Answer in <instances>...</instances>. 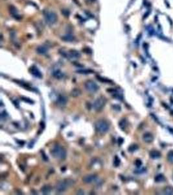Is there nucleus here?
Here are the masks:
<instances>
[{
    "mask_svg": "<svg viewBox=\"0 0 173 195\" xmlns=\"http://www.w3.org/2000/svg\"><path fill=\"white\" fill-rule=\"evenodd\" d=\"M51 154L54 158L59 160L65 159L67 155L66 150L64 149V148L60 145H55L51 150Z\"/></svg>",
    "mask_w": 173,
    "mask_h": 195,
    "instance_id": "obj_1",
    "label": "nucleus"
},
{
    "mask_svg": "<svg viewBox=\"0 0 173 195\" xmlns=\"http://www.w3.org/2000/svg\"><path fill=\"white\" fill-rule=\"evenodd\" d=\"M74 184V180H73L71 179H65L58 183L56 185V189L58 192H60V193L64 192Z\"/></svg>",
    "mask_w": 173,
    "mask_h": 195,
    "instance_id": "obj_2",
    "label": "nucleus"
},
{
    "mask_svg": "<svg viewBox=\"0 0 173 195\" xmlns=\"http://www.w3.org/2000/svg\"><path fill=\"white\" fill-rule=\"evenodd\" d=\"M96 131L101 134L106 133L109 130V124L106 121L104 120H98L95 124Z\"/></svg>",
    "mask_w": 173,
    "mask_h": 195,
    "instance_id": "obj_3",
    "label": "nucleus"
},
{
    "mask_svg": "<svg viewBox=\"0 0 173 195\" xmlns=\"http://www.w3.org/2000/svg\"><path fill=\"white\" fill-rule=\"evenodd\" d=\"M106 103V100L104 97L98 98L93 104V108L97 111H100L103 109Z\"/></svg>",
    "mask_w": 173,
    "mask_h": 195,
    "instance_id": "obj_4",
    "label": "nucleus"
},
{
    "mask_svg": "<svg viewBox=\"0 0 173 195\" xmlns=\"http://www.w3.org/2000/svg\"><path fill=\"white\" fill-rule=\"evenodd\" d=\"M44 17L46 22H47L49 24H54L57 20L56 15L53 11H44Z\"/></svg>",
    "mask_w": 173,
    "mask_h": 195,
    "instance_id": "obj_5",
    "label": "nucleus"
},
{
    "mask_svg": "<svg viewBox=\"0 0 173 195\" xmlns=\"http://www.w3.org/2000/svg\"><path fill=\"white\" fill-rule=\"evenodd\" d=\"M85 88L90 92H95L99 90V86L93 81L88 80L85 83Z\"/></svg>",
    "mask_w": 173,
    "mask_h": 195,
    "instance_id": "obj_6",
    "label": "nucleus"
},
{
    "mask_svg": "<svg viewBox=\"0 0 173 195\" xmlns=\"http://www.w3.org/2000/svg\"><path fill=\"white\" fill-rule=\"evenodd\" d=\"M98 176L95 174H90V175L85 176L82 178L83 182L85 183H92L95 182L97 180Z\"/></svg>",
    "mask_w": 173,
    "mask_h": 195,
    "instance_id": "obj_7",
    "label": "nucleus"
},
{
    "mask_svg": "<svg viewBox=\"0 0 173 195\" xmlns=\"http://www.w3.org/2000/svg\"><path fill=\"white\" fill-rule=\"evenodd\" d=\"M67 102V98L65 96L62 94H59L56 98V103L60 106H65Z\"/></svg>",
    "mask_w": 173,
    "mask_h": 195,
    "instance_id": "obj_8",
    "label": "nucleus"
},
{
    "mask_svg": "<svg viewBox=\"0 0 173 195\" xmlns=\"http://www.w3.org/2000/svg\"><path fill=\"white\" fill-rule=\"evenodd\" d=\"M30 72L31 73V74L33 75L34 77H36L37 78L41 79L42 77V74H41V72L39 70V69L36 66H33L31 67V68H30Z\"/></svg>",
    "mask_w": 173,
    "mask_h": 195,
    "instance_id": "obj_9",
    "label": "nucleus"
},
{
    "mask_svg": "<svg viewBox=\"0 0 173 195\" xmlns=\"http://www.w3.org/2000/svg\"><path fill=\"white\" fill-rule=\"evenodd\" d=\"M80 57V53L77 50H70L69 53H67L66 58H71L73 59H79Z\"/></svg>",
    "mask_w": 173,
    "mask_h": 195,
    "instance_id": "obj_10",
    "label": "nucleus"
},
{
    "mask_svg": "<svg viewBox=\"0 0 173 195\" xmlns=\"http://www.w3.org/2000/svg\"><path fill=\"white\" fill-rule=\"evenodd\" d=\"M143 140L146 143H150L153 141V135L150 133H146L143 135Z\"/></svg>",
    "mask_w": 173,
    "mask_h": 195,
    "instance_id": "obj_11",
    "label": "nucleus"
},
{
    "mask_svg": "<svg viewBox=\"0 0 173 195\" xmlns=\"http://www.w3.org/2000/svg\"><path fill=\"white\" fill-rule=\"evenodd\" d=\"M51 190H52V187L50 185H43L41 187V191L43 195H46L50 194Z\"/></svg>",
    "mask_w": 173,
    "mask_h": 195,
    "instance_id": "obj_12",
    "label": "nucleus"
},
{
    "mask_svg": "<svg viewBox=\"0 0 173 195\" xmlns=\"http://www.w3.org/2000/svg\"><path fill=\"white\" fill-rule=\"evenodd\" d=\"M53 75L56 79H60L63 78L64 76V74L62 71H60V70H56L55 71H54L53 72Z\"/></svg>",
    "mask_w": 173,
    "mask_h": 195,
    "instance_id": "obj_13",
    "label": "nucleus"
},
{
    "mask_svg": "<svg viewBox=\"0 0 173 195\" xmlns=\"http://www.w3.org/2000/svg\"><path fill=\"white\" fill-rule=\"evenodd\" d=\"M82 94L81 90L79 89H77V88H75L74 89H73L70 92V95L72 97H74V98H77V97H79V96H80Z\"/></svg>",
    "mask_w": 173,
    "mask_h": 195,
    "instance_id": "obj_14",
    "label": "nucleus"
},
{
    "mask_svg": "<svg viewBox=\"0 0 173 195\" xmlns=\"http://www.w3.org/2000/svg\"><path fill=\"white\" fill-rule=\"evenodd\" d=\"M47 51H48V49L45 46H39L36 49V52L40 55L45 54L46 53H47Z\"/></svg>",
    "mask_w": 173,
    "mask_h": 195,
    "instance_id": "obj_15",
    "label": "nucleus"
},
{
    "mask_svg": "<svg viewBox=\"0 0 173 195\" xmlns=\"http://www.w3.org/2000/svg\"><path fill=\"white\" fill-rule=\"evenodd\" d=\"M160 153L157 150H152L150 152V156L152 159H158L160 157Z\"/></svg>",
    "mask_w": 173,
    "mask_h": 195,
    "instance_id": "obj_16",
    "label": "nucleus"
},
{
    "mask_svg": "<svg viewBox=\"0 0 173 195\" xmlns=\"http://www.w3.org/2000/svg\"><path fill=\"white\" fill-rule=\"evenodd\" d=\"M119 128H121V130L123 131H124V130L126 129V126H127V121L126 119H122L119 123Z\"/></svg>",
    "mask_w": 173,
    "mask_h": 195,
    "instance_id": "obj_17",
    "label": "nucleus"
},
{
    "mask_svg": "<svg viewBox=\"0 0 173 195\" xmlns=\"http://www.w3.org/2000/svg\"><path fill=\"white\" fill-rule=\"evenodd\" d=\"M165 180V177L162 175V174H158V176H156L155 178V181L158 183L162 182L163 181Z\"/></svg>",
    "mask_w": 173,
    "mask_h": 195,
    "instance_id": "obj_18",
    "label": "nucleus"
},
{
    "mask_svg": "<svg viewBox=\"0 0 173 195\" xmlns=\"http://www.w3.org/2000/svg\"><path fill=\"white\" fill-rule=\"evenodd\" d=\"M167 158V160L169 161V162L173 164V150L169 151Z\"/></svg>",
    "mask_w": 173,
    "mask_h": 195,
    "instance_id": "obj_19",
    "label": "nucleus"
},
{
    "mask_svg": "<svg viewBox=\"0 0 173 195\" xmlns=\"http://www.w3.org/2000/svg\"><path fill=\"white\" fill-rule=\"evenodd\" d=\"M120 163H121V161H120V159L117 156H115V158H114V166L115 167H117L119 166V165H120Z\"/></svg>",
    "mask_w": 173,
    "mask_h": 195,
    "instance_id": "obj_20",
    "label": "nucleus"
},
{
    "mask_svg": "<svg viewBox=\"0 0 173 195\" xmlns=\"http://www.w3.org/2000/svg\"><path fill=\"white\" fill-rule=\"evenodd\" d=\"M137 149H138V146L135 144H133V145L130 146V147L128 148V151H130V152H133V151H136Z\"/></svg>",
    "mask_w": 173,
    "mask_h": 195,
    "instance_id": "obj_21",
    "label": "nucleus"
},
{
    "mask_svg": "<svg viewBox=\"0 0 173 195\" xmlns=\"http://www.w3.org/2000/svg\"><path fill=\"white\" fill-rule=\"evenodd\" d=\"M165 192V194H167V195H173V189L172 187H166Z\"/></svg>",
    "mask_w": 173,
    "mask_h": 195,
    "instance_id": "obj_22",
    "label": "nucleus"
},
{
    "mask_svg": "<svg viewBox=\"0 0 173 195\" xmlns=\"http://www.w3.org/2000/svg\"><path fill=\"white\" fill-rule=\"evenodd\" d=\"M78 73L79 74H90V73H92L93 72L91 71V70H78L77 71Z\"/></svg>",
    "mask_w": 173,
    "mask_h": 195,
    "instance_id": "obj_23",
    "label": "nucleus"
},
{
    "mask_svg": "<svg viewBox=\"0 0 173 195\" xmlns=\"http://www.w3.org/2000/svg\"><path fill=\"white\" fill-rule=\"evenodd\" d=\"M62 39L66 41H71V40H73V37L72 36H66V37H64L62 38Z\"/></svg>",
    "mask_w": 173,
    "mask_h": 195,
    "instance_id": "obj_24",
    "label": "nucleus"
},
{
    "mask_svg": "<svg viewBox=\"0 0 173 195\" xmlns=\"http://www.w3.org/2000/svg\"><path fill=\"white\" fill-rule=\"evenodd\" d=\"M97 78L99 80H100L102 82H105V83H109V82H112L111 81L108 80V79H104L103 77H101L97 76Z\"/></svg>",
    "mask_w": 173,
    "mask_h": 195,
    "instance_id": "obj_25",
    "label": "nucleus"
},
{
    "mask_svg": "<svg viewBox=\"0 0 173 195\" xmlns=\"http://www.w3.org/2000/svg\"><path fill=\"white\" fill-rule=\"evenodd\" d=\"M22 100L25 101V102H26L27 103H30V104H33L34 103V102L32 100H31L29 98H22Z\"/></svg>",
    "mask_w": 173,
    "mask_h": 195,
    "instance_id": "obj_26",
    "label": "nucleus"
},
{
    "mask_svg": "<svg viewBox=\"0 0 173 195\" xmlns=\"http://www.w3.org/2000/svg\"><path fill=\"white\" fill-rule=\"evenodd\" d=\"M142 165V162L141 160H136L135 161V165L137 166V167H139V166H141Z\"/></svg>",
    "mask_w": 173,
    "mask_h": 195,
    "instance_id": "obj_27",
    "label": "nucleus"
},
{
    "mask_svg": "<svg viewBox=\"0 0 173 195\" xmlns=\"http://www.w3.org/2000/svg\"><path fill=\"white\" fill-rule=\"evenodd\" d=\"M113 108H114V110H117V111H121V107L119 105H114L112 106Z\"/></svg>",
    "mask_w": 173,
    "mask_h": 195,
    "instance_id": "obj_28",
    "label": "nucleus"
},
{
    "mask_svg": "<svg viewBox=\"0 0 173 195\" xmlns=\"http://www.w3.org/2000/svg\"><path fill=\"white\" fill-rule=\"evenodd\" d=\"M77 195H84V191H82V190H79L77 191Z\"/></svg>",
    "mask_w": 173,
    "mask_h": 195,
    "instance_id": "obj_29",
    "label": "nucleus"
},
{
    "mask_svg": "<svg viewBox=\"0 0 173 195\" xmlns=\"http://www.w3.org/2000/svg\"><path fill=\"white\" fill-rule=\"evenodd\" d=\"M90 1H95V0H90Z\"/></svg>",
    "mask_w": 173,
    "mask_h": 195,
    "instance_id": "obj_30",
    "label": "nucleus"
}]
</instances>
